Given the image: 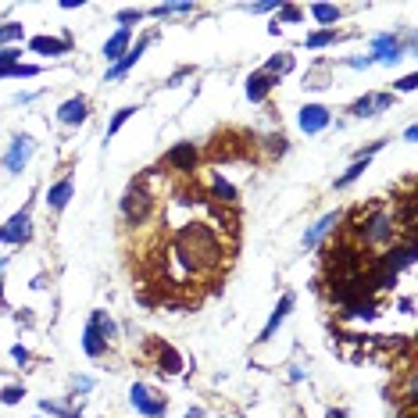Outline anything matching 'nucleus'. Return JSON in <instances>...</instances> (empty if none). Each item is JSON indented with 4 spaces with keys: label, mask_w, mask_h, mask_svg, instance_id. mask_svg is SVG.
Returning a JSON list of instances; mask_svg holds the SVG:
<instances>
[{
    "label": "nucleus",
    "mask_w": 418,
    "mask_h": 418,
    "mask_svg": "<svg viewBox=\"0 0 418 418\" xmlns=\"http://www.w3.org/2000/svg\"><path fill=\"white\" fill-rule=\"evenodd\" d=\"M129 400H132V407H136L143 418H164V414H168V400L157 397V393H154L150 386H143V382H132Z\"/></svg>",
    "instance_id": "obj_2"
},
{
    "label": "nucleus",
    "mask_w": 418,
    "mask_h": 418,
    "mask_svg": "<svg viewBox=\"0 0 418 418\" xmlns=\"http://www.w3.org/2000/svg\"><path fill=\"white\" fill-rule=\"evenodd\" d=\"M301 19H304V11H301L297 4H283V8H276V22H272V26L283 29V22H301Z\"/></svg>",
    "instance_id": "obj_26"
},
{
    "label": "nucleus",
    "mask_w": 418,
    "mask_h": 418,
    "mask_svg": "<svg viewBox=\"0 0 418 418\" xmlns=\"http://www.w3.org/2000/svg\"><path fill=\"white\" fill-rule=\"evenodd\" d=\"M90 325H93V329H97V333H100V336H104L108 343H111V340L118 336V325H115V318H111L108 311H100V308H97V311L90 315Z\"/></svg>",
    "instance_id": "obj_20"
},
{
    "label": "nucleus",
    "mask_w": 418,
    "mask_h": 418,
    "mask_svg": "<svg viewBox=\"0 0 418 418\" xmlns=\"http://www.w3.org/2000/svg\"><path fill=\"white\" fill-rule=\"evenodd\" d=\"M72 193H75V182L65 175V179H58L51 189H47V207L51 211H65L68 207V200H72Z\"/></svg>",
    "instance_id": "obj_16"
},
{
    "label": "nucleus",
    "mask_w": 418,
    "mask_h": 418,
    "mask_svg": "<svg viewBox=\"0 0 418 418\" xmlns=\"http://www.w3.org/2000/svg\"><path fill=\"white\" fill-rule=\"evenodd\" d=\"M414 254H418V247L414 244H404V247H390L382 258H379V272H390V276H400L404 268H411L414 265Z\"/></svg>",
    "instance_id": "obj_7"
},
{
    "label": "nucleus",
    "mask_w": 418,
    "mask_h": 418,
    "mask_svg": "<svg viewBox=\"0 0 418 418\" xmlns=\"http://www.w3.org/2000/svg\"><path fill=\"white\" fill-rule=\"evenodd\" d=\"M368 164H372V161H368V157H354V164H350V168H347V172H343V175H340V179H336V189H347V186H350V182H354V179H361V175H365V168H368Z\"/></svg>",
    "instance_id": "obj_22"
},
{
    "label": "nucleus",
    "mask_w": 418,
    "mask_h": 418,
    "mask_svg": "<svg viewBox=\"0 0 418 418\" xmlns=\"http://www.w3.org/2000/svg\"><path fill=\"white\" fill-rule=\"evenodd\" d=\"M279 4H261V0H258V4H247V11L251 15H268V11H276Z\"/></svg>",
    "instance_id": "obj_38"
},
{
    "label": "nucleus",
    "mask_w": 418,
    "mask_h": 418,
    "mask_svg": "<svg viewBox=\"0 0 418 418\" xmlns=\"http://www.w3.org/2000/svg\"><path fill=\"white\" fill-rule=\"evenodd\" d=\"M336 226H340V211H329V215H322V219H318V222H315V226L304 233V240H301V244H304V251H315V247H318V244H322V240H325V236L336 229Z\"/></svg>",
    "instance_id": "obj_10"
},
{
    "label": "nucleus",
    "mask_w": 418,
    "mask_h": 418,
    "mask_svg": "<svg viewBox=\"0 0 418 418\" xmlns=\"http://www.w3.org/2000/svg\"><path fill=\"white\" fill-rule=\"evenodd\" d=\"M329 418H347V411H329Z\"/></svg>",
    "instance_id": "obj_44"
},
{
    "label": "nucleus",
    "mask_w": 418,
    "mask_h": 418,
    "mask_svg": "<svg viewBox=\"0 0 418 418\" xmlns=\"http://www.w3.org/2000/svg\"><path fill=\"white\" fill-rule=\"evenodd\" d=\"M29 47H33L36 54L58 58V54H68V51H72V36H33Z\"/></svg>",
    "instance_id": "obj_14"
},
{
    "label": "nucleus",
    "mask_w": 418,
    "mask_h": 418,
    "mask_svg": "<svg viewBox=\"0 0 418 418\" xmlns=\"http://www.w3.org/2000/svg\"><path fill=\"white\" fill-rule=\"evenodd\" d=\"M293 304H297V297H293V293H283V297H279V304H276V311H272V318L265 322V329H261V336H258V343H268V340L276 336V329H279V325L286 322V315L293 311Z\"/></svg>",
    "instance_id": "obj_11"
},
{
    "label": "nucleus",
    "mask_w": 418,
    "mask_h": 418,
    "mask_svg": "<svg viewBox=\"0 0 418 418\" xmlns=\"http://www.w3.org/2000/svg\"><path fill=\"white\" fill-rule=\"evenodd\" d=\"M136 111H140L136 104H129V108H118V111H115V118H111V125H108V136H118V129H122V125H125V122H129Z\"/></svg>",
    "instance_id": "obj_28"
},
{
    "label": "nucleus",
    "mask_w": 418,
    "mask_h": 418,
    "mask_svg": "<svg viewBox=\"0 0 418 418\" xmlns=\"http://www.w3.org/2000/svg\"><path fill=\"white\" fill-rule=\"evenodd\" d=\"M215 197H222V200H236V186H233V182H226L222 175H215Z\"/></svg>",
    "instance_id": "obj_33"
},
{
    "label": "nucleus",
    "mask_w": 418,
    "mask_h": 418,
    "mask_svg": "<svg viewBox=\"0 0 418 418\" xmlns=\"http://www.w3.org/2000/svg\"><path fill=\"white\" fill-rule=\"evenodd\" d=\"M276 83H279V79H276V75H268V72H251V75H247V100L261 104Z\"/></svg>",
    "instance_id": "obj_17"
},
{
    "label": "nucleus",
    "mask_w": 418,
    "mask_h": 418,
    "mask_svg": "<svg viewBox=\"0 0 418 418\" xmlns=\"http://www.w3.org/2000/svg\"><path fill=\"white\" fill-rule=\"evenodd\" d=\"M33 154H36L33 136L19 132V136H11V147H8V154H4V168H8L11 175H19V172L29 164V157H33Z\"/></svg>",
    "instance_id": "obj_5"
},
{
    "label": "nucleus",
    "mask_w": 418,
    "mask_h": 418,
    "mask_svg": "<svg viewBox=\"0 0 418 418\" xmlns=\"http://www.w3.org/2000/svg\"><path fill=\"white\" fill-rule=\"evenodd\" d=\"M33 418H40V414H33Z\"/></svg>",
    "instance_id": "obj_45"
},
{
    "label": "nucleus",
    "mask_w": 418,
    "mask_h": 418,
    "mask_svg": "<svg viewBox=\"0 0 418 418\" xmlns=\"http://www.w3.org/2000/svg\"><path fill=\"white\" fill-rule=\"evenodd\" d=\"M164 161H168L175 172H193V168H197V147H193V143H175V147L164 154Z\"/></svg>",
    "instance_id": "obj_13"
},
{
    "label": "nucleus",
    "mask_w": 418,
    "mask_h": 418,
    "mask_svg": "<svg viewBox=\"0 0 418 418\" xmlns=\"http://www.w3.org/2000/svg\"><path fill=\"white\" fill-rule=\"evenodd\" d=\"M350 115H354V118H372V115H375V100H372V93L357 97V100L350 104Z\"/></svg>",
    "instance_id": "obj_27"
},
{
    "label": "nucleus",
    "mask_w": 418,
    "mask_h": 418,
    "mask_svg": "<svg viewBox=\"0 0 418 418\" xmlns=\"http://www.w3.org/2000/svg\"><path fill=\"white\" fill-rule=\"evenodd\" d=\"M129 47H132V29H118L115 36H108V43H104V58H108L111 65H118V61L129 54Z\"/></svg>",
    "instance_id": "obj_15"
},
{
    "label": "nucleus",
    "mask_w": 418,
    "mask_h": 418,
    "mask_svg": "<svg viewBox=\"0 0 418 418\" xmlns=\"http://www.w3.org/2000/svg\"><path fill=\"white\" fill-rule=\"evenodd\" d=\"M400 311H404V315H411V311H414V301H411V297H404V301H400Z\"/></svg>",
    "instance_id": "obj_42"
},
{
    "label": "nucleus",
    "mask_w": 418,
    "mask_h": 418,
    "mask_svg": "<svg viewBox=\"0 0 418 418\" xmlns=\"http://www.w3.org/2000/svg\"><path fill=\"white\" fill-rule=\"evenodd\" d=\"M33 240V215H29V204L22 207L19 215H11L4 226H0V244H11V247H22Z\"/></svg>",
    "instance_id": "obj_3"
},
{
    "label": "nucleus",
    "mask_w": 418,
    "mask_h": 418,
    "mask_svg": "<svg viewBox=\"0 0 418 418\" xmlns=\"http://www.w3.org/2000/svg\"><path fill=\"white\" fill-rule=\"evenodd\" d=\"M147 211H150V197H147V189L140 182H132L125 189V197H122V215H125L129 226H140L147 219Z\"/></svg>",
    "instance_id": "obj_4"
},
{
    "label": "nucleus",
    "mask_w": 418,
    "mask_h": 418,
    "mask_svg": "<svg viewBox=\"0 0 418 418\" xmlns=\"http://www.w3.org/2000/svg\"><path fill=\"white\" fill-rule=\"evenodd\" d=\"M393 86H397L400 93H414V86H418V75H404V79H397Z\"/></svg>",
    "instance_id": "obj_37"
},
{
    "label": "nucleus",
    "mask_w": 418,
    "mask_h": 418,
    "mask_svg": "<svg viewBox=\"0 0 418 418\" xmlns=\"http://www.w3.org/2000/svg\"><path fill=\"white\" fill-rule=\"evenodd\" d=\"M311 19L333 29V26L340 22V8H336V4H311Z\"/></svg>",
    "instance_id": "obj_21"
},
{
    "label": "nucleus",
    "mask_w": 418,
    "mask_h": 418,
    "mask_svg": "<svg viewBox=\"0 0 418 418\" xmlns=\"http://www.w3.org/2000/svg\"><path fill=\"white\" fill-rule=\"evenodd\" d=\"M186 418H204V407H189V411H186Z\"/></svg>",
    "instance_id": "obj_43"
},
{
    "label": "nucleus",
    "mask_w": 418,
    "mask_h": 418,
    "mask_svg": "<svg viewBox=\"0 0 418 418\" xmlns=\"http://www.w3.org/2000/svg\"><path fill=\"white\" fill-rule=\"evenodd\" d=\"M11 357H15L19 365H29V350H26L22 343H15V347H11Z\"/></svg>",
    "instance_id": "obj_40"
},
{
    "label": "nucleus",
    "mask_w": 418,
    "mask_h": 418,
    "mask_svg": "<svg viewBox=\"0 0 418 418\" xmlns=\"http://www.w3.org/2000/svg\"><path fill=\"white\" fill-rule=\"evenodd\" d=\"M189 11H193V4H154L150 8L154 19H172V15H189Z\"/></svg>",
    "instance_id": "obj_25"
},
{
    "label": "nucleus",
    "mask_w": 418,
    "mask_h": 418,
    "mask_svg": "<svg viewBox=\"0 0 418 418\" xmlns=\"http://www.w3.org/2000/svg\"><path fill=\"white\" fill-rule=\"evenodd\" d=\"M40 411L58 414V418H79V407H61V404H51V400H40Z\"/></svg>",
    "instance_id": "obj_30"
},
{
    "label": "nucleus",
    "mask_w": 418,
    "mask_h": 418,
    "mask_svg": "<svg viewBox=\"0 0 418 418\" xmlns=\"http://www.w3.org/2000/svg\"><path fill=\"white\" fill-rule=\"evenodd\" d=\"M347 65L350 68H372L375 61H372V54H365V58H347Z\"/></svg>",
    "instance_id": "obj_39"
},
{
    "label": "nucleus",
    "mask_w": 418,
    "mask_h": 418,
    "mask_svg": "<svg viewBox=\"0 0 418 418\" xmlns=\"http://www.w3.org/2000/svg\"><path fill=\"white\" fill-rule=\"evenodd\" d=\"M404 58V43L393 36V33H382L372 40V61L375 65H397Z\"/></svg>",
    "instance_id": "obj_8"
},
{
    "label": "nucleus",
    "mask_w": 418,
    "mask_h": 418,
    "mask_svg": "<svg viewBox=\"0 0 418 418\" xmlns=\"http://www.w3.org/2000/svg\"><path fill=\"white\" fill-rule=\"evenodd\" d=\"M86 118H90L86 97H72V100H65V104L58 108V122H61V125H83Z\"/></svg>",
    "instance_id": "obj_12"
},
{
    "label": "nucleus",
    "mask_w": 418,
    "mask_h": 418,
    "mask_svg": "<svg viewBox=\"0 0 418 418\" xmlns=\"http://www.w3.org/2000/svg\"><path fill=\"white\" fill-rule=\"evenodd\" d=\"M261 72H268V75H286V72H293V54H276V58H268V65L261 68Z\"/></svg>",
    "instance_id": "obj_24"
},
{
    "label": "nucleus",
    "mask_w": 418,
    "mask_h": 418,
    "mask_svg": "<svg viewBox=\"0 0 418 418\" xmlns=\"http://www.w3.org/2000/svg\"><path fill=\"white\" fill-rule=\"evenodd\" d=\"M372 100H375V115L393 108V93H372Z\"/></svg>",
    "instance_id": "obj_36"
},
{
    "label": "nucleus",
    "mask_w": 418,
    "mask_h": 418,
    "mask_svg": "<svg viewBox=\"0 0 418 418\" xmlns=\"http://www.w3.org/2000/svg\"><path fill=\"white\" fill-rule=\"evenodd\" d=\"M343 315H347V318H365V322H372V318L379 315V304H375V301H347Z\"/></svg>",
    "instance_id": "obj_19"
},
{
    "label": "nucleus",
    "mask_w": 418,
    "mask_h": 418,
    "mask_svg": "<svg viewBox=\"0 0 418 418\" xmlns=\"http://www.w3.org/2000/svg\"><path fill=\"white\" fill-rule=\"evenodd\" d=\"M179 368H182V357H179L172 347H164V350H161V368H157V372H168V375H175Z\"/></svg>",
    "instance_id": "obj_29"
},
{
    "label": "nucleus",
    "mask_w": 418,
    "mask_h": 418,
    "mask_svg": "<svg viewBox=\"0 0 418 418\" xmlns=\"http://www.w3.org/2000/svg\"><path fill=\"white\" fill-rule=\"evenodd\" d=\"M11 65H22V51L19 47H0V68H11Z\"/></svg>",
    "instance_id": "obj_32"
},
{
    "label": "nucleus",
    "mask_w": 418,
    "mask_h": 418,
    "mask_svg": "<svg viewBox=\"0 0 418 418\" xmlns=\"http://www.w3.org/2000/svg\"><path fill=\"white\" fill-rule=\"evenodd\" d=\"M83 350H86V357H104L108 354V340L86 322V329H83Z\"/></svg>",
    "instance_id": "obj_18"
},
{
    "label": "nucleus",
    "mask_w": 418,
    "mask_h": 418,
    "mask_svg": "<svg viewBox=\"0 0 418 418\" xmlns=\"http://www.w3.org/2000/svg\"><path fill=\"white\" fill-rule=\"evenodd\" d=\"M329 122H333V115H329V108H325V104H304V108H301V115H297V125H301V132H308V136L325 132V129H329Z\"/></svg>",
    "instance_id": "obj_6"
},
{
    "label": "nucleus",
    "mask_w": 418,
    "mask_h": 418,
    "mask_svg": "<svg viewBox=\"0 0 418 418\" xmlns=\"http://www.w3.org/2000/svg\"><path fill=\"white\" fill-rule=\"evenodd\" d=\"M22 397H26V386H22V382H19V386H4V390H0V404H8V407H11V404H19Z\"/></svg>",
    "instance_id": "obj_31"
},
{
    "label": "nucleus",
    "mask_w": 418,
    "mask_h": 418,
    "mask_svg": "<svg viewBox=\"0 0 418 418\" xmlns=\"http://www.w3.org/2000/svg\"><path fill=\"white\" fill-rule=\"evenodd\" d=\"M393 236H397V215L386 211V207L372 211L361 226V240L372 244V247H386V244H393Z\"/></svg>",
    "instance_id": "obj_1"
},
{
    "label": "nucleus",
    "mask_w": 418,
    "mask_h": 418,
    "mask_svg": "<svg viewBox=\"0 0 418 418\" xmlns=\"http://www.w3.org/2000/svg\"><path fill=\"white\" fill-rule=\"evenodd\" d=\"M143 19V11L140 8H125V11H118V22H122V29H129L132 22H140Z\"/></svg>",
    "instance_id": "obj_35"
},
{
    "label": "nucleus",
    "mask_w": 418,
    "mask_h": 418,
    "mask_svg": "<svg viewBox=\"0 0 418 418\" xmlns=\"http://www.w3.org/2000/svg\"><path fill=\"white\" fill-rule=\"evenodd\" d=\"M75 390H83V393H86V390H93V379H86V375H75Z\"/></svg>",
    "instance_id": "obj_41"
},
{
    "label": "nucleus",
    "mask_w": 418,
    "mask_h": 418,
    "mask_svg": "<svg viewBox=\"0 0 418 418\" xmlns=\"http://www.w3.org/2000/svg\"><path fill=\"white\" fill-rule=\"evenodd\" d=\"M150 43H154V36H140V40H136V47H129V54H125L118 65H111V68H108V83H115V79H125V75L136 68V61L143 58V51H147Z\"/></svg>",
    "instance_id": "obj_9"
},
{
    "label": "nucleus",
    "mask_w": 418,
    "mask_h": 418,
    "mask_svg": "<svg viewBox=\"0 0 418 418\" xmlns=\"http://www.w3.org/2000/svg\"><path fill=\"white\" fill-rule=\"evenodd\" d=\"M11 40H22V26H19V22L0 26V43H11Z\"/></svg>",
    "instance_id": "obj_34"
},
{
    "label": "nucleus",
    "mask_w": 418,
    "mask_h": 418,
    "mask_svg": "<svg viewBox=\"0 0 418 418\" xmlns=\"http://www.w3.org/2000/svg\"><path fill=\"white\" fill-rule=\"evenodd\" d=\"M336 40H340L336 29H318V33H311V36L304 40V47H308V51H322V47H329V43H336Z\"/></svg>",
    "instance_id": "obj_23"
}]
</instances>
